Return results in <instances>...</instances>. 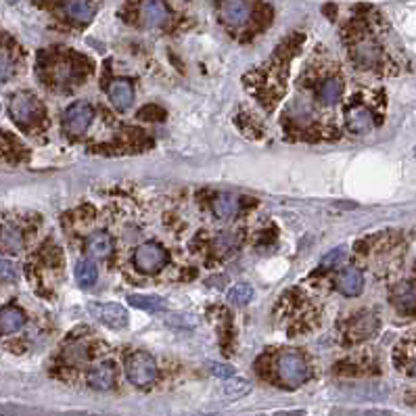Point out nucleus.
Listing matches in <instances>:
<instances>
[{"label":"nucleus","mask_w":416,"mask_h":416,"mask_svg":"<svg viewBox=\"0 0 416 416\" xmlns=\"http://www.w3.org/2000/svg\"><path fill=\"white\" fill-rule=\"evenodd\" d=\"M209 373L214 377H220V379H230L235 377V369L230 364H224V362H209Z\"/></svg>","instance_id":"bb28decb"},{"label":"nucleus","mask_w":416,"mask_h":416,"mask_svg":"<svg viewBox=\"0 0 416 416\" xmlns=\"http://www.w3.org/2000/svg\"><path fill=\"white\" fill-rule=\"evenodd\" d=\"M88 314L105 327L124 329L128 325V310L113 302H90Z\"/></svg>","instance_id":"423d86ee"},{"label":"nucleus","mask_w":416,"mask_h":416,"mask_svg":"<svg viewBox=\"0 0 416 416\" xmlns=\"http://www.w3.org/2000/svg\"><path fill=\"white\" fill-rule=\"evenodd\" d=\"M341 416H398L394 413H385V410H362V413H346Z\"/></svg>","instance_id":"7c9ffc66"},{"label":"nucleus","mask_w":416,"mask_h":416,"mask_svg":"<svg viewBox=\"0 0 416 416\" xmlns=\"http://www.w3.org/2000/svg\"><path fill=\"white\" fill-rule=\"evenodd\" d=\"M63 10L69 19L77 23H88L94 17V4L92 0H65Z\"/></svg>","instance_id":"dca6fc26"},{"label":"nucleus","mask_w":416,"mask_h":416,"mask_svg":"<svg viewBox=\"0 0 416 416\" xmlns=\"http://www.w3.org/2000/svg\"><path fill=\"white\" fill-rule=\"evenodd\" d=\"M96 278H98V268H96V264L92 260L84 258V260H80L75 264V281H77V285L90 287V285L96 283Z\"/></svg>","instance_id":"4be33fe9"},{"label":"nucleus","mask_w":416,"mask_h":416,"mask_svg":"<svg viewBox=\"0 0 416 416\" xmlns=\"http://www.w3.org/2000/svg\"><path fill=\"white\" fill-rule=\"evenodd\" d=\"M235 245H237V237H235V235L222 232V235H218V239H216V247H218L220 251H228V249H232Z\"/></svg>","instance_id":"cd10ccee"},{"label":"nucleus","mask_w":416,"mask_h":416,"mask_svg":"<svg viewBox=\"0 0 416 416\" xmlns=\"http://www.w3.org/2000/svg\"><path fill=\"white\" fill-rule=\"evenodd\" d=\"M220 10H222V19L235 27L245 25L251 17V4L247 0H222Z\"/></svg>","instance_id":"6e6552de"},{"label":"nucleus","mask_w":416,"mask_h":416,"mask_svg":"<svg viewBox=\"0 0 416 416\" xmlns=\"http://www.w3.org/2000/svg\"><path fill=\"white\" fill-rule=\"evenodd\" d=\"M147 115H151L149 119H153L155 115L159 117V119H163V111L159 109V107H153V105H147L144 109H140V113H138V117L140 119H147Z\"/></svg>","instance_id":"c756f323"},{"label":"nucleus","mask_w":416,"mask_h":416,"mask_svg":"<svg viewBox=\"0 0 416 416\" xmlns=\"http://www.w3.org/2000/svg\"><path fill=\"white\" fill-rule=\"evenodd\" d=\"M109 98H111V103L117 109H121V111L128 109L132 105V101H134V86H132V82L126 80V77L113 80L109 84Z\"/></svg>","instance_id":"ddd939ff"},{"label":"nucleus","mask_w":416,"mask_h":416,"mask_svg":"<svg viewBox=\"0 0 416 416\" xmlns=\"http://www.w3.org/2000/svg\"><path fill=\"white\" fill-rule=\"evenodd\" d=\"M375 331H377V318L371 316V314H362V316H358V318L352 322L350 335H352V339H366V337H371Z\"/></svg>","instance_id":"5701e85b"},{"label":"nucleus","mask_w":416,"mask_h":416,"mask_svg":"<svg viewBox=\"0 0 416 416\" xmlns=\"http://www.w3.org/2000/svg\"><path fill=\"white\" fill-rule=\"evenodd\" d=\"M247 392H249V383L243 381V379L228 381V383L224 385V394H226L228 398H241V396H245Z\"/></svg>","instance_id":"a878e982"},{"label":"nucleus","mask_w":416,"mask_h":416,"mask_svg":"<svg viewBox=\"0 0 416 416\" xmlns=\"http://www.w3.org/2000/svg\"><path fill=\"white\" fill-rule=\"evenodd\" d=\"M0 278L2 281H15L17 278V270L10 262H4L0 260Z\"/></svg>","instance_id":"c85d7f7f"},{"label":"nucleus","mask_w":416,"mask_h":416,"mask_svg":"<svg viewBox=\"0 0 416 416\" xmlns=\"http://www.w3.org/2000/svg\"><path fill=\"white\" fill-rule=\"evenodd\" d=\"M211 207H214L216 218L228 220V218H232V216L239 211V197H237L235 193H220V195L214 199Z\"/></svg>","instance_id":"a211bd4d"},{"label":"nucleus","mask_w":416,"mask_h":416,"mask_svg":"<svg viewBox=\"0 0 416 416\" xmlns=\"http://www.w3.org/2000/svg\"><path fill=\"white\" fill-rule=\"evenodd\" d=\"M126 377L134 387H149L157 379V364L151 354L134 352L126 358Z\"/></svg>","instance_id":"f03ea898"},{"label":"nucleus","mask_w":416,"mask_h":416,"mask_svg":"<svg viewBox=\"0 0 416 416\" xmlns=\"http://www.w3.org/2000/svg\"><path fill=\"white\" fill-rule=\"evenodd\" d=\"M253 299V289L249 285H235L228 291V302L235 306H245Z\"/></svg>","instance_id":"b1692460"},{"label":"nucleus","mask_w":416,"mask_h":416,"mask_svg":"<svg viewBox=\"0 0 416 416\" xmlns=\"http://www.w3.org/2000/svg\"><path fill=\"white\" fill-rule=\"evenodd\" d=\"M343 94V82L339 77H329L322 82L320 90H318V98L325 103V105H335Z\"/></svg>","instance_id":"412c9836"},{"label":"nucleus","mask_w":416,"mask_h":416,"mask_svg":"<svg viewBox=\"0 0 416 416\" xmlns=\"http://www.w3.org/2000/svg\"><path fill=\"white\" fill-rule=\"evenodd\" d=\"M337 289L346 297H358L364 289V276L358 268H343L337 274Z\"/></svg>","instance_id":"9d476101"},{"label":"nucleus","mask_w":416,"mask_h":416,"mask_svg":"<svg viewBox=\"0 0 416 416\" xmlns=\"http://www.w3.org/2000/svg\"><path fill=\"white\" fill-rule=\"evenodd\" d=\"M23 325H25V314L19 308L6 306L0 310V333L2 335L17 333L19 329H23Z\"/></svg>","instance_id":"f3484780"},{"label":"nucleus","mask_w":416,"mask_h":416,"mask_svg":"<svg viewBox=\"0 0 416 416\" xmlns=\"http://www.w3.org/2000/svg\"><path fill=\"white\" fill-rule=\"evenodd\" d=\"M92 119H94L92 105L86 103V101H77V103H73V105H69L65 109V113H63V128H65L67 134L80 136V134H84L90 128Z\"/></svg>","instance_id":"39448f33"},{"label":"nucleus","mask_w":416,"mask_h":416,"mask_svg":"<svg viewBox=\"0 0 416 416\" xmlns=\"http://www.w3.org/2000/svg\"><path fill=\"white\" fill-rule=\"evenodd\" d=\"M276 375L283 385L289 389H297L310 379V369L308 362L302 354L297 352H283L276 358Z\"/></svg>","instance_id":"f257e3e1"},{"label":"nucleus","mask_w":416,"mask_h":416,"mask_svg":"<svg viewBox=\"0 0 416 416\" xmlns=\"http://www.w3.org/2000/svg\"><path fill=\"white\" fill-rule=\"evenodd\" d=\"M138 15L147 27H159L170 19V10L163 0H140Z\"/></svg>","instance_id":"0eeeda50"},{"label":"nucleus","mask_w":416,"mask_h":416,"mask_svg":"<svg viewBox=\"0 0 416 416\" xmlns=\"http://www.w3.org/2000/svg\"><path fill=\"white\" fill-rule=\"evenodd\" d=\"M128 304H132L138 310H147V312H161V310L168 308L163 297H159V295H140V293L128 295Z\"/></svg>","instance_id":"aec40b11"},{"label":"nucleus","mask_w":416,"mask_h":416,"mask_svg":"<svg viewBox=\"0 0 416 416\" xmlns=\"http://www.w3.org/2000/svg\"><path fill=\"white\" fill-rule=\"evenodd\" d=\"M88 253L92 258H107L111 251H113V239L107 235V232H94L90 239H88V245H86Z\"/></svg>","instance_id":"6ab92c4d"},{"label":"nucleus","mask_w":416,"mask_h":416,"mask_svg":"<svg viewBox=\"0 0 416 416\" xmlns=\"http://www.w3.org/2000/svg\"><path fill=\"white\" fill-rule=\"evenodd\" d=\"M86 381L96 392H109L115 385V366L111 362H103L88 373Z\"/></svg>","instance_id":"f8f14e48"},{"label":"nucleus","mask_w":416,"mask_h":416,"mask_svg":"<svg viewBox=\"0 0 416 416\" xmlns=\"http://www.w3.org/2000/svg\"><path fill=\"white\" fill-rule=\"evenodd\" d=\"M413 155H415V159H416V147H415V151H413Z\"/></svg>","instance_id":"473e14b6"},{"label":"nucleus","mask_w":416,"mask_h":416,"mask_svg":"<svg viewBox=\"0 0 416 416\" xmlns=\"http://www.w3.org/2000/svg\"><path fill=\"white\" fill-rule=\"evenodd\" d=\"M348 128L354 134H366L373 130L375 126V115L371 113V109L362 107V105H354L348 109Z\"/></svg>","instance_id":"9b49d317"},{"label":"nucleus","mask_w":416,"mask_h":416,"mask_svg":"<svg viewBox=\"0 0 416 416\" xmlns=\"http://www.w3.org/2000/svg\"><path fill=\"white\" fill-rule=\"evenodd\" d=\"M8 111H10V117L19 124V126H31L34 121L42 119L44 115V109H42V103L29 94V92H19L10 98V105H8Z\"/></svg>","instance_id":"7ed1b4c3"},{"label":"nucleus","mask_w":416,"mask_h":416,"mask_svg":"<svg viewBox=\"0 0 416 416\" xmlns=\"http://www.w3.org/2000/svg\"><path fill=\"white\" fill-rule=\"evenodd\" d=\"M410 373H413V375L416 377V362H415V366H413V371H410Z\"/></svg>","instance_id":"2f4dec72"},{"label":"nucleus","mask_w":416,"mask_h":416,"mask_svg":"<svg viewBox=\"0 0 416 416\" xmlns=\"http://www.w3.org/2000/svg\"><path fill=\"white\" fill-rule=\"evenodd\" d=\"M21 247H23V235H21V230L15 224H10V222L2 224L0 226V251H4V253H17V251H21Z\"/></svg>","instance_id":"2eb2a0df"},{"label":"nucleus","mask_w":416,"mask_h":416,"mask_svg":"<svg viewBox=\"0 0 416 416\" xmlns=\"http://www.w3.org/2000/svg\"><path fill=\"white\" fill-rule=\"evenodd\" d=\"M352 57H354V61L360 67H377L379 61H381V48H379V44L375 40L364 38V40H358L354 44Z\"/></svg>","instance_id":"1a4fd4ad"},{"label":"nucleus","mask_w":416,"mask_h":416,"mask_svg":"<svg viewBox=\"0 0 416 416\" xmlns=\"http://www.w3.org/2000/svg\"><path fill=\"white\" fill-rule=\"evenodd\" d=\"M392 304L396 310L402 314H413L416 312V287L410 283H402L392 291Z\"/></svg>","instance_id":"4468645a"},{"label":"nucleus","mask_w":416,"mask_h":416,"mask_svg":"<svg viewBox=\"0 0 416 416\" xmlns=\"http://www.w3.org/2000/svg\"><path fill=\"white\" fill-rule=\"evenodd\" d=\"M132 264L138 272L153 274V272H159L168 264V253L157 243H142V245L136 247Z\"/></svg>","instance_id":"20e7f679"},{"label":"nucleus","mask_w":416,"mask_h":416,"mask_svg":"<svg viewBox=\"0 0 416 416\" xmlns=\"http://www.w3.org/2000/svg\"><path fill=\"white\" fill-rule=\"evenodd\" d=\"M346 260V249L343 247H337V249H331L327 251L322 258H320V268H327V270H335L337 266H341Z\"/></svg>","instance_id":"393cba45"}]
</instances>
